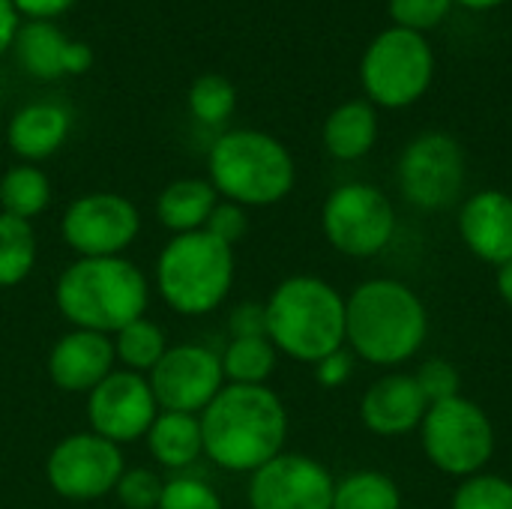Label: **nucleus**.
Returning a JSON list of instances; mask_svg holds the SVG:
<instances>
[{"instance_id": "nucleus-1", "label": "nucleus", "mask_w": 512, "mask_h": 509, "mask_svg": "<svg viewBox=\"0 0 512 509\" xmlns=\"http://www.w3.org/2000/svg\"><path fill=\"white\" fill-rule=\"evenodd\" d=\"M198 420L204 456L228 474H255L285 453L288 408L267 384H225Z\"/></svg>"}, {"instance_id": "nucleus-2", "label": "nucleus", "mask_w": 512, "mask_h": 509, "mask_svg": "<svg viewBox=\"0 0 512 509\" xmlns=\"http://www.w3.org/2000/svg\"><path fill=\"white\" fill-rule=\"evenodd\" d=\"M429 333L417 291L396 279H366L345 297V342L354 357L393 369L414 360Z\"/></svg>"}, {"instance_id": "nucleus-3", "label": "nucleus", "mask_w": 512, "mask_h": 509, "mask_svg": "<svg viewBox=\"0 0 512 509\" xmlns=\"http://www.w3.org/2000/svg\"><path fill=\"white\" fill-rule=\"evenodd\" d=\"M54 306L75 330L114 336L147 315L150 282L144 270L120 258H75L54 285Z\"/></svg>"}, {"instance_id": "nucleus-4", "label": "nucleus", "mask_w": 512, "mask_h": 509, "mask_svg": "<svg viewBox=\"0 0 512 509\" xmlns=\"http://www.w3.org/2000/svg\"><path fill=\"white\" fill-rule=\"evenodd\" d=\"M267 339L297 363H318L345 348V297L318 276L282 279L267 303Z\"/></svg>"}, {"instance_id": "nucleus-5", "label": "nucleus", "mask_w": 512, "mask_h": 509, "mask_svg": "<svg viewBox=\"0 0 512 509\" xmlns=\"http://www.w3.org/2000/svg\"><path fill=\"white\" fill-rule=\"evenodd\" d=\"M207 180L219 198L240 207H273L297 183L291 150L264 129H228L207 153Z\"/></svg>"}, {"instance_id": "nucleus-6", "label": "nucleus", "mask_w": 512, "mask_h": 509, "mask_svg": "<svg viewBox=\"0 0 512 509\" xmlns=\"http://www.w3.org/2000/svg\"><path fill=\"white\" fill-rule=\"evenodd\" d=\"M237 276L234 249L207 231L171 237L153 264V288L162 303L186 318L216 312Z\"/></svg>"}, {"instance_id": "nucleus-7", "label": "nucleus", "mask_w": 512, "mask_h": 509, "mask_svg": "<svg viewBox=\"0 0 512 509\" xmlns=\"http://www.w3.org/2000/svg\"><path fill=\"white\" fill-rule=\"evenodd\" d=\"M432 81L435 48L426 33L390 24L366 45L360 57V84L375 108H411L429 93Z\"/></svg>"}, {"instance_id": "nucleus-8", "label": "nucleus", "mask_w": 512, "mask_h": 509, "mask_svg": "<svg viewBox=\"0 0 512 509\" xmlns=\"http://www.w3.org/2000/svg\"><path fill=\"white\" fill-rule=\"evenodd\" d=\"M420 444L426 459L447 477H474L495 456V426L489 414L465 399L429 405L420 423Z\"/></svg>"}, {"instance_id": "nucleus-9", "label": "nucleus", "mask_w": 512, "mask_h": 509, "mask_svg": "<svg viewBox=\"0 0 512 509\" xmlns=\"http://www.w3.org/2000/svg\"><path fill=\"white\" fill-rule=\"evenodd\" d=\"M327 243L348 258H375L396 237L393 201L372 183H342L321 207Z\"/></svg>"}, {"instance_id": "nucleus-10", "label": "nucleus", "mask_w": 512, "mask_h": 509, "mask_svg": "<svg viewBox=\"0 0 512 509\" xmlns=\"http://www.w3.org/2000/svg\"><path fill=\"white\" fill-rule=\"evenodd\" d=\"M468 174L462 144L450 132H423L411 138L396 162L399 189L420 210H444L459 201Z\"/></svg>"}, {"instance_id": "nucleus-11", "label": "nucleus", "mask_w": 512, "mask_h": 509, "mask_svg": "<svg viewBox=\"0 0 512 509\" xmlns=\"http://www.w3.org/2000/svg\"><path fill=\"white\" fill-rule=\"evenodd\" d=\"M126 471L123 447L99 438L96 432H72L60 438L45 459V480L63 501H99L114 495Z\"/></svg>"}, {"instance_id": "nucleus-12", "label": "nucleus", "mask_w": 512, "mask_h": 509, "mask_svg": "<svg viewBox=\"0 0 512 509\" xmlns=\"http://www.w3.org/2000/svg\"><path fill=\"white\" fill-rule=\"evenodd\" d=\"M138 234L141 213L120 192H84L60 219V237L78 258H120Z\"/></svg>"}, {"instance_id": "nucleus-13", "label": "nucleus", "mask_w": 512, "mask_h": 509, "mask_svg": "<svg viewBox=\"0 0 512 509\" xmlns=\"http://www.w3.org/2000/svg\"><path fill=\"white\" fill-rule=\"evenodd\" d=\"M159 411L201 414L225 387L222 357L198 342L171 345L147 375Z\"/></svg>"}, {"instance_id": "nucleus-14", "label": "nucleus", "mask_w": 512, "mask_h": 509, "mask_svg": "<svg viewBox=\"0 0 512 509\" xmlns=\"http://www.w3.org/2000/svg\"><path fill=\"white\" fill-rule=\"evenodd\" d=\"M159 414L156 396L144 375L114 369L99 387L87 393V426L99 438L126 447L144 441Z\"/></svg>"}, {"instance_id": "nucleus-15", "label": "nucleus", "mask_w": 512, "mask_h": 509, "mask_svg": "<svg viewBox=\"0 0 512 509\" xmlns=\"http://www.w3.org/2000/svg\"><path fill=\"white\" fill-rule=\"evenodd\" d=\"M336 477L306 453H279L249 474V509H333Z\"/></svg>"}, {"instance_id": "nucleus-16", "label": "nucleus", "mask_w": 512, "mask_h": 509, "mask_svg": "<svg viewBox=\"0 0 512 509\" xmlns=\"http://www.w3.org/2000/svg\"><path fill=\"white\" fill-rule=\"evenodd\" d=\"M117 369L114 342L105 333L69 330L63 333L48 354V378L60 393L87 396Z\"/></svg>"}, {"instance_id": "nucleus-17", "label": "nucleus", "mask_w": 512, "mask_h": 509, "mask_svg": "<svg viewBox=\"0 0 512 509\" xmlns=\"http://www.w3.org/2000/svg\"><path fill=\"white\" fill-rule=\"evenodd\" d=\"M429 402L408 372H390L378 378L360 399V420L378 438H402L420 429Z\"/></svg>"}, {"instance_id": "nucleus-18", "label": "nucleus", "mask_w": 512, "mask_h": 509, "mask_svg": "<svg viewBox=\"0 0 512 509\" xmlns=\"http://www.w3.org/2000/svg\"><path fill=\"white\" fill-rule=\"evenodd\" d=\"M459 237L489 267L512 261V195L501 189L474 192L459 210Z\"/></svg>"}, {"instance_id": "nucleus-19", "label": "nucleus", "mask_w": 512, "mask_h": 509, "mask_svg": "<svg viewBox=\"0 0 512 509\" xmlns=\"http://www.w3.org/2000/svg\"><path fill=\"white\" fill-rule=\"evenodd\" d=\"M69 132H72L69 108L54 99H39V102L21 105L9 117L6 144L21 162L39 165V162L51 159L66 144Z\"/></svg>"}, {"instance_id": "nucleus-20", "label": "nucleus", "mask_w": 512, "mask_h": 509, "mask_svg": "<svg viewBox=\"0 0 512 509\" xmlns=\"http://www.w3.org/2000/svg\"><path fill=\"white\" fill-rule=\"evenodd\" d=\"M324 150L339 162H357L378 144V108L369 99H348L336 105L321 129Z\"/></svg>"}, {"instance_id": "nucleus-21", "label": "nucleus", "mask_w": 512, "mask_h": 509, "mask_svg": "<svg viewBox=\"0 0 512 509\" xmlns=\"http://www.w3.org/2000/svg\"><path fill=\"white\" fill-rule=\"evenodd\" d=\"M150 459L174 474H186L204 456L201 420L195 414L159 411L150 432L144 435Z\"/></svg>"}, {"instance_id": "nucleus-22", "label": "nucleus", "mask_w": 512, "mask_h": 509, "mask_svg": "<svg viewBox=\"0 0 512 509\" xmlns=\"http://www.w3.org/2000/svg\"><path fill=\"white\" fill-rule=\"evenodd\" d=\"M216 204H219V192L207 177H180L156 195L153 210L159 225L171 231V237H177V234L204 231Z\"/></svg>"}, {"instance_id": "nucleus-23", "label": "nucleus", "mask_w": 512, "mask_h": 509, "mask_svg": "<svg viewBox=\"0 0 512 509\" xmlns=\"http://www.w3.org/2000/svg\"><path fill=\"white\" fill-rule=\"evenodd\" d=\"M66 45H69V36L54 21H21L12 51H15L18 66L27 75L39 81H57L63 78Z\"/></svg>"}, {"instance_id": "nucleus-24", "label": "nucleus", "mask_w": 512, "mask_h": 509, "mask_svg": "<svg viewBox=\"0 0 512 509\" xmlns=\"http://www.w3.org/2000/svg\"><path fill=\"white\" fill-rule=\"evenodd\" d=\"M51 204V180L39 165L18 162L0 177V213L33 222Z\"/></svg>"}, {"instance_id": "nucleus-25", "label": "nucleus", "mask_w": 512, "mask_h": 509, "mask_svg": "<svg viewBox=\"0 0 512 509\" xmlns=\"http://www.w3.org/2000/svg\"><path fill=\"white\" fill-rule=\"evenodd\" d=\"M111 342H114L117 366L126 369V372L144 375V378L156 369V363L171 348L165 330L156 321H150L147 315L138 318V321H132V324H126L123 330H117L111 336Z\"/></svg>"}, {"instance_id": "nucleus-26", "label": "nucleus", "mask_w": 512, "mask_h": 509, "mask_svg": "<svg viewBox=\"0 0 512 509\" xmlns=\"http://www.w3.org/2000/svg\"><path fill=\"white\" fill-rule=\"evenodd\" d=\"M219 357H222L225 384L261 387L273 378V372L279 366V351L267 336L228 339V345Z\"/></svg>"}, {"instance_id": "nucleus-27", "label": "nucleus", "mask_w": 512, "mask_h": 509, "mask_svg": "<svg viewBox=\"0 0 512 509\" xmlns=\"http://www.w3.org/2000/svg\"><path fill=\"white\" fill-rule=\"evenodd\" d=\"M39 243L33 222L0 213V288L21 285L36 267Z\"/></svg>"}, {"instance_id": "nucleus-28", "label": "nucleus", "mask_w": 512, "mask_h": 509, "mask_svg": "<svg viewBox=\"0 0 512 509\" xmlns=\"http://www.w3.org/2000/svg\"><path fill=\"white\" fill-rule=\"evenodd\" d=\"M333 509H402V489L384 471H354L336 480Z\"/></svg>"}, {"instance_id": "nucleus-29", "label": "nucleus", "mask_w": 512, "mask_h": 509, "mask_svg": "<svg viewBox=\"0 0 512 509\" xmlns=\"http://www.w3.org/2000/svg\"><path fill=\"white\" fill-rule=\"evenodd\" d=\"M186 105H189V114L201 126H213V129L225 126L237 111V87L225 75H216V72L198 75L189 84Z\"/></svg>"}, {"instance_id": "nucleus-30", "label": "nucleus", "mask_w": 512, "mask_h": 509, "mask_svg": "<svg viewBox=\"0 0 512 509\" xmlns=\"http://www.w3.org/2000/svg\"><path fill=\"white\" fill-rule=\"evenodd\" d=\"M450 509H512V480L486 471L465 477L453 492Z\"/></svg>"}, {"instance_id": "nucleus-31", "label": "nucleus", "mask_w": 512, "mask_h": 509, "mask_svg": "<svg viewBox=\"0 0 512 509\" xmlns=\"http://www.w3.org/2000/svg\"><path fill=\"white\" fill-rule=\"evenodd\" d=\"M156 509H225V504H222V495L207 480L192 477V474H177L165 480Z\"/></svg>"}, {"instance_id": "nucleus-32", "label": "nucleus", "mask_w": 512, "mask_h": 509, "mask_svg": "<svg viewBox=\"0 0 512 509\" xmlns=\"http://www.w3.org/2000/svg\"><path fill=\"white\" fill-rule=\"evenodd\" d=\"M387 12L393 18V27L429 33L450 18L453 0H387Z\"/></svg>"}, {"instance_id": "nucleus-33", "label": "nucleus", "mask_w": 512, "mask_h": 509, "mask_svg": "<svg viewBox=\"0 0 512 509\" xmlns=\"http://www.w3.org/2000/svg\"><path fill=\"white\" fill-rule=\"evenodd\" d=\"M165 480L150 468H126L114 486V498L123 509H156L162 498Z\"/></svg>"}, {"instance_id": "nucleus-34", "label": "nucleus", "mask_w": 512, "mask_h": 509, "mask_svg": "<svg viewBox=\"0 0 512 509\" xmlns=\"http://www.w3.org/2000/svg\"><path fill=\"white\" fill-rule=\"evenodd\" d=\"M414 378H417V384H420V390H423L429 405L462 396V375H459V369L450 360L432 357V360H426L414 372Z\"/></svg>"}, {"instance_id": "nucleus-35", "label": "nucleus", "mask_w": 512, "mask_h": 509, "mask_svg": "<svg viewBox=\"0 0 512 509\" xmlns=\"http://www.w3.org/2000/svg\"><path fill=\"white\" fill-rule=\"evenodd\" d=\"M204 231L213 234L216 240H222V243H228V246L234 249V246L249 234V213H246V207L219 198V204L213 207V213H210Z\"/></svg>"}, {"instance_id": "nucleus-36", "label": "nucleus", "mask_w": 512, "mask_h": 509, "mask_svg": "<svg viewBox=\"0 0 512 509\" xmlns=\"http://www.w3.org/2000/svg\"><path fill=\"white\" fill-rule=\"evenodd\" d=\"M228 336L231 339H252V336H267V312L264 303H240L228 315Z\"/></svg>"}, {"instance_id": "nucleus-37", "label": "nucleus", "mask_w": 512, "mask_h": 509, "mask_svg": "<svg viewBox=\"0 0 512 509\" xmlns=\"http://www.w3.org/2000/svg\"><path fill=\"white\" fill-rule=\"evenodd\" d=\"M351 375H354V354L345 348H339L315 363V381L324 390H339L342 384H348Z\"/></svg>"}, {"instance_id": "nucleus-38", "label": "nucleus", "mask_w": 512, "mask_h": 509, "mask_svg": "<svg viewBox=\"0 0 512 509\" xmlns=\"http://www.w3.org/2000/svg\"><path fill=\"white\" fill-rule=\"evenodd\" d=\"M75 3L78 0H12V6L18 9L21 21H57Z\"/></svg>"}, {"instance_id": "nucleus-39", "label": "nucleus", "mask_w": 512, "mask_h": 509, "mask_svg": "<svg viewBox=\"0 0 512 509\" xmlns=\"http://www.w3.org/2000/svg\"><path fill=\"white\" fill-rule=\"evenodd\" d=\"M96 63V54L87 42L69 39L66 54H63V75H84L90 72V66Z\"/></svg>"}, {"instance_id": "nucleus-40", "label": "nucleus", "mask_w": 512, "mask_h": 509, "mask_svg": "<svg viewBox=\"0 0 512 509\" xmlns=\"http://www.w3.org/2000/svg\"><path fill=\"white\" fill-rule=\"evenodd\" d=\"M18 27H21L18 9L12 6V0H0V57L6 51H12V42L18 36Z\"/></svg>"}, {"instance_id": "nucleus-41", "label": "nucleus", "mask_w": 512, "mask_h": 509, "mask_svg": "<svg viewBox=\"0 0 512 509\" xmlns=\"http://www.w3.org/2000/svg\"><path fill=\"white\" fill-rule=\"evenodd\" d=\"M495 285H498L501 300H504V303L512 309V261L501 264V267H495Z\"/></svg>"}, {"instance_id": "nucleus-42", "label": "nucleus", "mask_w": 512, "mask_h": 509, "mask_svg": "<svg viewBox=\"0 0 512 509\" xmlns=\"http://www.w3.org/2000/svg\"><path fill=\"white\" fill-rule=\"evenodd\" d=\"M507 0H453V6H462L468 12H492L498 6H504Z\"/></svg>"}]
</instances>
